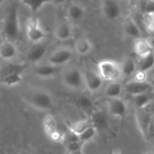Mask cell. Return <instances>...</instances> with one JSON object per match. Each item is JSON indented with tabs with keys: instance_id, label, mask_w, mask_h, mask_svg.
Masks as SVG:
<instances>
[{
	"instance_id": "1",
	"label": "cell",
	"mask_w": 154,
	"mask_h": 154,
	"mask_svg": "<svg viewBox=\"0 0 154 154\" xmlns=\"http://www.w3.org/2000/svg\"><path fill=\"white\" fill-rule=\"evenodd\" d=\"M23 99L33 108L42 111L51 110L54 104L51 93L39 88H33L27 90L23 94Z\"/></svg>"
},
{
	"instance_id": "2",
	"label": "cell",
	"mask_w": 154,
	"mask_h": 154,
	"mask_svg": "<svg viewBox=\"0 0 154 154\" xmlns=\"http://www.w3.org/2000/svg\"><path fill=\"white\" fill-rule=\"evenodd\" d=\"M19 6L14 3L9 7L7 14L4 17L2 31L7 40L13 42L21 34V24L19 20Z\"/></svg>"
},
{
	"instance_id": "3",
	"label": "cell",
	"mask_w": 154,
	"mask_h": 154,
	"mask_svg": "<svg viewBox=\"0 0 154 154\" xmlns=\"http://www.w3.org/2000/svg\"><path fill=\"white\" fill-rule=\"evenodd\" d=\"M98 72L104 81H119L122 77L121 64L116 60H104L100 61L97 66Z\"/></svg>"
},
{
	"instance_id": "4",
	"label": "cell",
	"mask_w": 154,
	"mask_h": 154,
	"mask_svg": "<svg viewBox=\"0 0 154 154\" xmlns=\"http://www.w3.org/2000/svg\"><path fill=\"white\" fill-rule=\"evenodd\" d=\"M26 35L32 44L45 41L48 34L41 25L40 21L36 17H32L26 23Z\"/></svg>"
},
{
	"instance_id": "5",
	"label": "cell",
	"mask_w": 154,
	"mask_h": 154,
	"mask_svg": "<svg viewBox=\"0 0 154 154\" xmlns=\"http://www.w3.org/2000/svg\"><path fill=\"white\" fill-rule=\"evenodd\" d=\"M62 82L70 90H79L84 87L83 72L75 66L68 68L62 74Z\"/></svg>"
},
{
	"instance_id": "6",
	"label": "cell",
	"mask_w": 154,
	"mask_h": 154,
	"mask_svg": "<svg viewBox=\"0 0 154 154\" xmlns=\"http://www.w3.org/2000/svg\"><path fill=\"white\" fill-rule=\"evenodd\" d=\"M73 57L74 51L69 48L63 47L52 51L48 57L47 63L57 67H60L72 61Z\"/></svg>"
},
{
	"instance_id": "7",
	"label": "cell",
	"mask_w": 154,
	"mask_h": 154,
	"mask_svg": "<svg viewBox=\"0 0 154 154\" xmlns=\"http://www.w3.org/2000/svg\"><path fill=\"white\" fill-rule=\"evenodd\" d=\"M101 8L103 15L109 21L117 20L122 15V6L118 0H102Z\"/></svg>"
},
{
	"instance_id": "8",
	"label": "cell",
	"mask_w": 154,
	"mask_h": 154,
	"mask_svg": "<svg viewBox=\"0 0 154 154\" xmlns=\"http://www.w3.org/2000/svg\"><path fill=\"white\" fill-rule=\"evenodd\" d=\"M84 87L91 93H96L104 85V79L98 72L85 70L83 72Z\"/></svg>"
},
{
	"instance_id": "9",
	"label": "cell",
	"mask_w": 154,
	"mask_h": 154,
	"mask_svg": "<svg viewBox=\"0 0 154 154\" xmlns=\"http://www.w3.org/2000/svg\"><path fill=\"white\" fill-rule=\"evenodd\" d=\"M107 109L110 115L119 119L125 118L128 112V105L122 97L108 99Z\"/></svg>"
},
{
	"instance_id": "10",
	"label": "cell",
	"mask_w": 154,
	"mask_h": 154,
	"mask_svg": "<svg viewBox=\"0 0 154 154\" xmlns=\"http://www.w3.org/2000/svg\"><path fill=\"white\" fill-rule=\"evenodd\" d=\"M48 51V46L44 42L33 44L31 48L27 51L26 58L29 63L38 64L45 57Z\"/></svg>"
},
{
	"instance_id": "11",
	"label": "cell",
	"mask_w": 154,
	"mask_h": 154,
	"mask_svg": "<svg viewBox=\"0 0 154 154\" xmlns=\"http://www.w3.org/2000/svg\"><path fill=\"white\" fill-rule=\"evenodd\" d=\"M152 89H153V87L152 86V84L148 83L147 81L140 82V81L132 80V81L127 82L124 85V91L131 96L151 91L152 90Z\"/></svg>"
},
{
	"instance_id": "12",
	"label": "cell",
	"mask_w": 154,
	"mask_h": 154,
	"mask_svg": "<svg viewBox=\"0 0 154 154\" xmlns=\"http://www.w3.org/2000/svg\"><path fill=\"white\" fill-rule=\"evenodd\" d=\"M91 125L98 131L106 130L110 125L108 114L102 110L95 109L89 115Z\"/></svg>"
},
{
	"instance_id": "13",
	"label": "cell",
	"mask_w": 154,
	"mask_h": 154,
	"mask_svg": "<svg viewBox=\"0 0 154 154\" xmlns=\"http://www.w3.org/2000/svg\"><path fill=\"white\" fill-rule=\"evenodd\" d=\"M60 67H57L50 63L36 65L33 70V75L41 79H51L57 75Z\"/></svg>"
},
{
	"instance_id": "14",
	"label": "cell",
	"mask_w": 154,
	"mask_h": 154,
	"mask_svg": "<svg viewBox=\"0 0 154 154\" xmlns=\"http://www.w3.org/2000/svg\"><path fill=\"white\" fill-rule=\"evenodd\" d=\"M18 48L12 41L7 40L0 42V60L9 62L18 55Z\"/></svg>"
},
{
	"instance_id": "15",
	"label": "cell",
	"mask_w": 154,
	"mask_h": 154,
	"mask_svg": "<svg viewBox=\"0 0 154 154\" xmlns=\"http://www.w3.org/2000/svg\"><path fill=\"white\" fill-rule=\"evenodd\" d=\"M54 35L58 41L65 42L69 40L72 35V27L71 24L65 20L58 22L54 26Z\"/></svg>"
},
{
	"instance_id": "16",
	"label": "cell",
	"mask_w": 154,
	"mask_h": 154,
	"mask_svg": "<svg viewBox=\"0 0 154 154\" xmlns=\"http://www.w3.org/2000/svg\"><path fill=\"white\" fill-rule=\"evenodd\" d=\"M123 30L128 37L138 39L142 37V31L137 23L133 18H127L123 24Z\"/></svg>"
},
{
	"instance_id": "17",
	"label": "cell",
	"mask_w": 154,
	"mask_h": 154,
	"mask_svg": "<svg viewBox=\"0 0 154 154\" xmlns=\"http://www.w3.org/2000/svg\"><path fill=\"white\" fill-rule=\"evenodd\" d=\"M134 51L136 55L141 58L153 52V48L149 40L141 37L135 40L134 44Z\"/></svg>"
},
{
	"instance_id": "18",
	"label": "cell",
	"mask_w": 154,
	"mask_h": 154,
	"mask_svg": "<svg viewBox=\"0 0 154 154\" xmlns=\"http://www.w3.org/2000/svg\"><path fill=\"white\" fill-rule=\"evenodd\" d=\"M131 98H132L133 104L137 110L143 109L147 108L153 102L154 93H152V90H151L141 94L131 96Z\"/></svg>"
},
{
	"instance_id": "19",
	"label": "cell",
	"mask_w": 154,
	"mask_h": 154,
	"mask_svg": "<svg viewBox=\"0 0 154 154\" xmlns=\"http://www.w3.org/2000/svg\"><path fill=\"white\" fill-rule=\"evenodd\" d=\"M73 48L75 54L80 56H86L91 52L93 45L88 38L80 37L75 41Z\"/></svg>"
},
{
	"instance_id": "20",
	"label": "cell",
	"mask_w": 154,
	"mask_h": 154,
	"mask_svg": "<svg viewBox=\"0 0 154 154\" xmlns=\"http://www.w3.org/2000/svg\"><path fill=\"white\" fill-rule=\"evenodd\" d=\"M85 14V9L81 5L72 3L66 9V16L70 21L78 22L83 19Z\"/></svg>"
},
{
	"instance_id": "21",
	"label": "cell",
	"mask_w": 154,
	"mask_h": 154,
	"mask_svg": "<svg viewBox=\"0 0 154 154\" xmlns=\"http://www.w3.org/2000/svg\"><path fill=\"white\" fill-rule=\"evenodd\" d=\"M124 91V85L119 81H111L106 86L104 90V94L108 99L118 98L122 96Z\"/></svg>"
},
{
	"instance_id": "22",
	"label": "cell",
	"mask_w": 154,
	"mask_h": 154,
	"mask_svg": "<svg viewBox=\"0 0 154 154\" xmlns=\"http://www.w3.org/2000/svg\"><path fill=\"white\" fill-rule=\"evenodd\" d=\"M75 103L78 108L83 112L89 114V115L96 109L92 99L86 95H79L77 96L75 99Z\"/></svg>"
},
{
	"instance_id": "23",
	"label": "cell",
	"mask_w": 154,
	"mask_h": 154,
	"mask_svg": "<svg viewBox=\"0 0 154 154\" xmlns=\"http://www.w3.org/2000/svg\"><path fill=\"white\" fill-rule=\"evenodd\" d=\"M7 64L0 69V77L11 73H24L27 69L26 63L7 62Z\"/></svg>"
},
{
	"instance_id": "24",
	"label": "cell",
	"mask_w": 154,
	"mask_h": 154,
	"mask_svg": "<svg viewBox=\"0 0 154 154\" xmlns=\"http://www.w3.org/2000/svg\"><path fill=\"white\" fill-rule=\"evenodd\" d=\"M24 80V73H11L0 77V84L5 87L18 86Z\"/></svg>"
},
{
	"instance_id": "25",
	"label": "cell",
	"mask_w": 154,
	"mask_h": 154,
	"mask_svg": "<svg viewBox=\"0 0 154 154\" xmlns=\"http://www.w3.org/2000/svg\"><path fill=\"white\" fill-rule=\"evenodd\" d=\"M120 64L122 77L132 76L137 72V64L131 57H125Z\"/></svg>"
},
{
	"instance_id": "26",
	"label": "cell",
	"mask_w": 154,
	"mask_h": 154,
	"mask_svg": "<svg viewBox=\"0 0 154 154\" xmlns=\"http://www.w3.org/2000/svg\"><path fill=\"white\" fill-rule=\"evenodd\" d=\"M91 126H92V125L90 119H81V120H79L74 123H71L68 127V129L75 135H79Z\"/></svg>"
},
{
	"instance_id": "27",
	"label": "cell",
	"mask_w": 154,
	"mask_h": 154,
	"mask_svg": "<svg viewBox=\"0 0 154 154\" xmlns=\"http://www.w3.org/2000/svg\"><path fill=\"white\" fill-rule=\"evenodd\" d=\"M154 67V52L149 55L140 58V61L137 64V70L147 72Z\"/></svg>"
},
{
	"instance_id": "28",
	"label": "cell",
	"mask_w": 154,
	"mask_h": 154,
	"mask_svg": "<svg viewBox=\"0 0 154 154\" xmlns=\"http://www.w3.org/2000/svg\"><path fill=\"white\" fill-rule=\"evenodd\" d=\"M21 2L27 6L31 11H39L43 6L47 4H53L51 0H21Z\"/></svg>"
},
{
	"instance_id": "29",
	"label": "cell",
	"mask_w": 154,
	"mask_h": 154,
	"mask_svg": "<svg viewBox=\"0 0 154 154\" xmlns=\"http://www.w3.org/2000/svg\"><path fill=\"white\" fill-rule=\"evenodd\" d=\"M42 124H43L44 130H45V133L48 135H49L53 132L58 129L56 119L53 116L50 115V114L46 115L44 117L43 120H42Z\"/></svg>"
},
{
	"instance_id": "30",
	"label": "cell",
	"mask_w": 154,
	"mask_h": 154,
	"mask_svg": "<svg viewBox=\"0 0 154 154\" xmlns=\"http://www.w3.org/2000/svg\"><path fill=\"white\" fill-rule=\"evenodd\" d=\"M140 21L145 31L149 34L154 35V14L143 13Z\"/></svg>"
},
{
	"instance_id": "31",
	"label": "cell",
	"mask_w": 154,
	"mask_h": 154,
	"mask_svg": "<svg viewBox=\"0 0 154 154\" xmlns=\"http://www.w3.org/2000/svg\"><path fill=\"white\" fill-rule=\"evenodd\" d=\"M85 144L84 142L77 140V141H72V142L65 144V148L66 152L70 154H82V151L83 145Z\"/></svg>"
},
{
	"instance_id": "32",
	"label": "cell",
	"mask_w": 154,
	"mask_h": 154,
	"mask_svg": "<svg viewBox=\"0 0 154 154\" xmlns=\"http://www.w3.org/2000/svg\"><path fill=\"white\" fill-rule=\"evenodd\" d=\"M97 132H98V130L96 129V128L94 127L93 126H91L88 129H86L84 132H82L80 135H78L79 139L85 144L95 138V135H97Z\"/></svg>"
},
{
	"instance_id": "33",
	"label": "cell",
	"mask_w": 154,
	"mask_h": 154,
	"mask_svg": "<svg viewBox=\"0 0 154 154\" xmlns=\"http://www.w3.org/2000/svg\"><path fill=\"white\" fill-rule=\"evenodd\" d=\"M141 8L143 13L154 14V0H143Z\"/></svg>"
},
{
	"instance_id": "34",
	"label": "cell",
	"mask_w": 154,
	"mask_h": 154,
	"mask_svg": "<svg viewBox=\"0 0 154 154\" xmlns=\"http://www.w3.org/2000/svg\"><path fill=\"white\" fill-rule=\"evenodd\" d=\"M133 80L136 81H140V82L146 81V72H143V71L137 70V72L134 74Z\"/></svg>"
},
{
	"instance_id": "35",
	"label": "cell",
	"mask_w": 154,
	"mask_h": 154,
	"mask_svg": "<svg viewBox=\"0 0 154 154\" xmlns=\"http://www.w3.org/2000/svg\"><path fill=\"white\" fill-rule=\"evenodd\" d=\"M111 154H122V152L120 148H114L112 150Z\"/></svg>"
},
{
	"instance_id": "36",
	"label": "cell",
	"mask_w": 154,
	"mask_h": 154,
	"mask_svg": "<svg viewBox=\"0 0 154 154\" xmlns=\"http://www.w3.org/2000/svg\"><path fill=\"white\" fill-rule=\"evenodd\" d=\"M66 0H51L53 4H62V3L65 2Z\"/></svg>"
},
{
	"instance_id": "37",
	"label": "cell",
	"mask_w": 154,
	"mask_h": 154,
	"mask_svg": "<svg viewBox=\"0 0 154 154\" xmlns=\"http://www.w3.org/2000/svg\"><path fill=\"white\" fill-rule=\"evenodd\" d=\"M3 21H4V17H3L2 14L0 13V30H2V29Z\"/></svg>"
},
{
	"instance_id": "38",
	"label": "cell",
	"mask_w": 154,
	"mask_h": 154,
	"mask_svg": "<svg viewBox=\"0 0 154 154\" xmlns=\"http://www.w3.org/2000/svg\"><path fill=\"white\" fill-rule=\"evenodd\" d=\"M151 126H152V132H153V135H154V114H153V115H152V122H151Z\"/></svg>"
},
{
	"instance_id": "39",
	"label": "cell",
	"mask_w": 154,
	"mask_h": 154,
	"mask_svg": "<svg viewBox=\"0 0 154 154\" xmlns=\"http://www.w3.org/2000/svg\"><path fill=\"white\" fill-rule=\"evenodd\" d=\"M144 154H154V153H153V152H148V153H146Z\"/></svg>"
},
{
	"instance_id": "40",
	"label": "cell",
	"mask_w": 154,
	"mask_h": 154,
	"mask_svg": "<svg viewBox=\"0 0 154 154\" xmlns=\"http://www.w3.org/2000/svg\"><path fill=\"white\" fill-rule=\"evenodd\" d=\"M4 1H5V0H0V5H1L2 4L3 2H4Z\"/></svg>"
},
{
	"instance_id": "41",
	"label": "cell",
	"mask_w": 154,
	"mask_h": 154,
	"mask_svg": "<svg viewBox=\"0 0 154 154\" xmlns=\"http://www.w3.org/2000/svg\"><path fill=\"white\" fill-rule=\"evenodd\" d=\"M76 1H78V2H85V1H87V0H76Z\"/></svg>"
},
{
	"instance_id": "42",
	"label": "cell",
	"mask_w": 154,
	"mask_h": 154,
	"mask_svg": "<svg viewBox=\"0 0 154 154\" xmlns=\"http://www.w3.org/2000/svg\"><path fill=\"white\" fill-rule=\"evenodd\" d=\"M130 2H136V1H137V0H129Z\"/></svg>"
},
{
	"instance_id": "43",
	"label": "cell",
	"mask_w": 154,
	"mask_h": 154,
	"mask_svg": "<svg viewBox=\"0 0 154 154\" xmlns=\"http://www.w3.org/2000/svg\"><path fill=\"white\" fill-rule=\"evenodd\" d=\"M66 154H70V153H66Z\"/></svg>"
}]
</instances>
